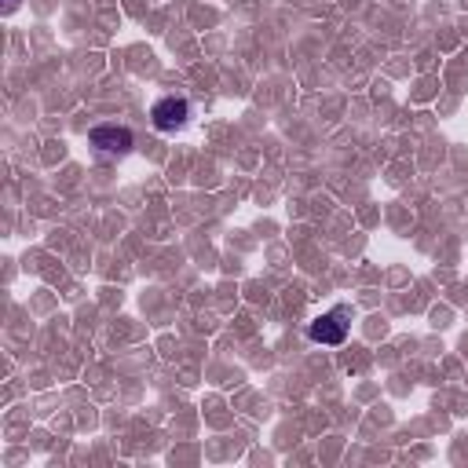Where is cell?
<instances>
[{
    "instance_id": "3",
    "label": "cell",
    "mask_w": 468,
    "mask_h": 468,
    "mask_svg": "<svg viewBox=\"0 0 468 468\" xmlns=\"http://www.w3.org/2000/svg\"><path fill=\"white\" fill-rule=\"evenodd\" d=\"M88 143H92L95 151H102V154H129L132 143H136V136H132L125 125H95V129L88 132Z\"/></svg>"
},
{
    "instance_id": "1",
    "label": "cell",
    "mask_w": 468,
    "mask_h": 468,
    "mask_svg": "<svg viewBox=\"0 0 468 468\" xmlns=\"http://www.w3.org/2000/svg\"><path fill=\"white\" fill-rule=\"evenodd\" d=\"M307 336L315 344H344L347 340V307H333L326 315H318L311 326H307Z\"/></svg>"
},
{
    "instance_id": "2",
    "label": "cell",
    "mask_w": 468,
    "mask_h": 468,
    "mask_svg": "<svg viewBox=\"0 0 468 468\" xmlns=\"http://www.w3.org/2000/svg\"><path fill=\"white\" fill-rule=\"evenodd\" d=\"M187 117H190V102H187L183 95H165V99H158L154 110H151V122H154V129H161V132L183 129Z\"/></svg>"
}]
</instances>
